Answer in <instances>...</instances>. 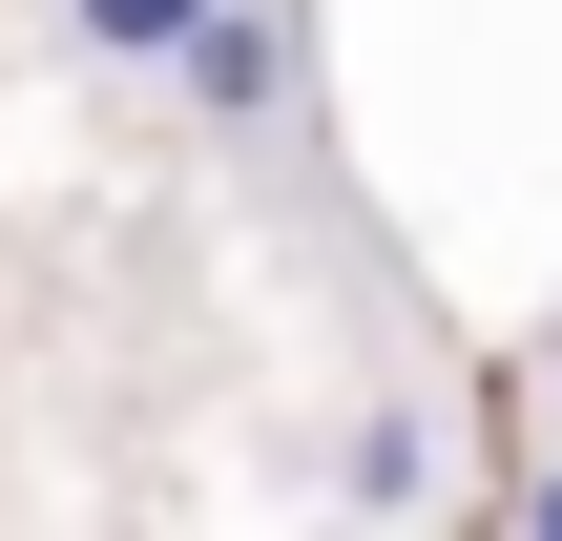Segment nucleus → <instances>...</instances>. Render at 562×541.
<instances>
[{"mask_svg": "<svg viewBox=\"0 0 562 541\" xmlns=\"http://www.w3.org/2000/svg\"><path fill=\"white\" fill-rule=\"evenodd\" d=\"M355 500H375V521H417V500H438V438H417V417H396V396H375V417H355Z\"/></svg>", "mask_w": 562, "mask_h": 541, "instance_id": "obj_2", "label": "nucleus"}, {"mask_svg": "<svg viewBox=\"0 0 562 541\" xmlns=\"http://www.w3.org/2000/svg\"><path fill=\"white\" fill-rule=\"evenodd\" d=\"M63 42H83V63H125V83H146V63H167V42H188V0H63Z\"/></svg>", "mask_w": 562, "mask_h": 541, "instance_id": "obj_3", "label": "nucleus"}, {"mask_svg": "<svg viewBox=\"0 0 562 541\" xmlns=\"http://www.w3.org/2000/svg\"><path fill=\"white\" fill-rule=\"evenodd\" d=\"M146 83H188L209 125H271V104H292V21H271V0H188V42H167Z\"/></svg>", "mask_w": 562, "mask_h": 541, "instance_id": "obj_1", "label": "nucleus"}, {"mask_svg": "<svg viewBox=\"0 0 562 541\" xmlns=\"http://www.w3.org/2000/svg\"><path fill=\"white\" fill-rule=\"evenodd\" d=\"M542 541H562V480H542Z\"/></svg>", "mask_w": 562, "mask_h": 541, "instance_id": "obj_4", "label": "nucleus"}]
</instances>
